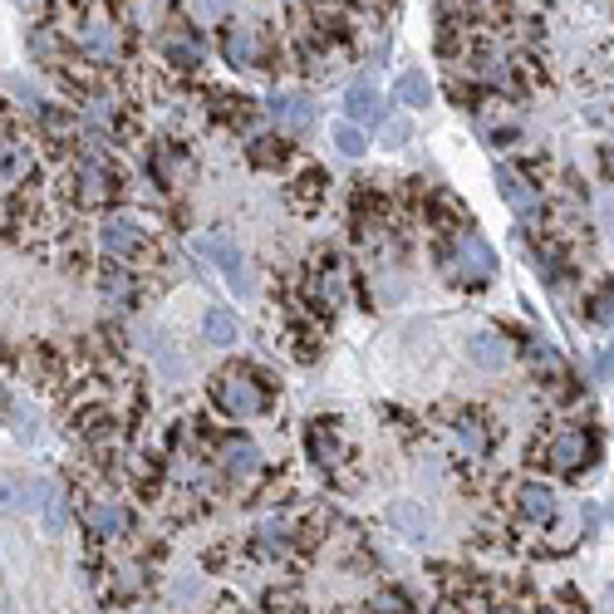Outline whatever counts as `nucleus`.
I'll return each mask as SVG.
<instances>
[{
	"instance_id": "27",
	"label": "nucleus",
	"mask_w": 614,
	"mask_h": 614,
	"mask_svg": "<svg viewBox=\"0 0 614 614\" xmlns=\"http://www.w3.org/2000/svg\"><path fill=\"white\" fill-rule=\"evenodd\" d=\"M310 447H315V457H320L325 467H335L339 452H344V447L330 443V428H325V423H320V428H310Z\"/></svg>"
},
{
	"instance_id": "17",
	"label": "nucleus",
	"mask_w": 614,
	"mask_h": 614,
	"mask_svg": "<svg viewBox=\"0 0 614 614\" xmlns=\"http://www.w3.org/2000/svg\"><path fill=\"white\" fill-rule=\"evenodd\" d=\"M452 438L462 443V452H472V457L487 452V428H482L477 413H457V418H452Z\"/></svg>"
},
{
	"instance_id": "11",
	"label": "nucleus",
	"mask_w": 614,
	"mask_h": 614,
	"mask_svg": "<svg viewBox=\"0 0 614 614\" xmlns=\"http://www.w3.org/2000/svg\"><path fill=\"white\" fill-rule=\"evenodd\" d=\"M266 109H271V118H276L285 133H305V128L315 123V104H310V99H300V94H276Z\"/></svg>"
},
{
	"instance_id": "24",
	"label": "nucleus",
	"mask_w": 614,
	"mask_h": 614,
	"mask_svg": "<svg viewBox=\"0 0 614 614\" xmlns=\"http://www.w3.org/2000/svg\"><path fill=\"white\" fill-rule=\"evenodd\" d=\"M335 148L344 153V158H364V148H369V143H364V128H359V123H349V118L335 123Z\"/></svg>"
},
{
	"instance_id": "26",
	"label": "nucleus",
	"mask_w": 614,
	"mask_h": 614,
	"mask_svg": "<svg viewBox=\"0 0 614 614\" xmlns=\"http://www.w3.org/2000/svg\"><path fill=\"white\" fill-rule=\"evenodd\" d=\"M315 290H320V300H325V305H344V276H339L335 266H325V271H320Z\"/></svg>"
},
{
	"instance_id": "32",
	"label": "nucleus",
	"mask_w": 614,
	"mask_h": 614,
	"mask_svg": "<svg viewBox=\"0 0 614 614\" xmlns=\"http://www.w3.org/2000/svg\"><path fill=\"white\" fill-rule=\"evenodd\" d=\"M595 374H600V379H614V344H610V349H600V359H595Z\"/></svg>"
},
{
	"instance_id": "3",
	"label": "nucleus",
	"mask_w": 614,
	"mask_h": 614,
	"mask_svg": "<svg viewBox=\"0 0 614 614\" xmlns=\"http://www.w3.org/2000/svg\"><path fill=\"white\" fill-rule=\"evenodd\" d=\"M497 271V256H492V246L482 241V236H457V246H452V276L467 280V285H482V280H492Z\"/></svg>"
},
{
	"instance_id": "36",
	"label": "nucleus",
	"mask_w": 614,
	"mask_h": 614,
	"mask_svg": "<svg viewBox=\"0 0 614 614\" xmlns=\"http://www.w3.org/2000/svg\"><path fill=\"white\" fill-rule=\"evenodd\" d=\"M600 217H605V231H610V241H614V197L600 202Z\"/></svg>"
},
{
	"instance_id": "34",
	"label": "nucleus",
	"mask_w": 614,
	"mask_h": 614,
	"mask_svg": "<svg viewBox=\"0 0 614 614\" xmlns=\"http://www.w3.org/2000/svg\"><path fill=\"white\" fill-rule=\"evenodd\" d=\"M5 168H20V153H15V143H5V138H0V172Z\"/></svg>"
},
{
	"instance_id": "31",
	"label": "nucleus",
	"mask_w": 614,
	"mask_h": 614,
	"mask_svg": "<svg viewBox=\"0 0 614 614\" xmlns=\"http://www.w3.org/2000/svg\"><path fill=\"white\" fill-rule=\"evenodd\" d=\"M89 118H94L99 128H109L113 123V99H89Z\"/></svg>"
},
{
	"instance_id": "15",
	"label": "nucleus",
	"mask_w": 614,
	"mask_h": 614,
	"mask_svg": "<svg viewBox=\"0 0 614 614\" xmlns=\"http://www.w3.org/2000/svg\"><path fill=\"white\" fill-rule=\"evenodd\" d=\"M35 506H40L45 531H50V536H64V492H59L55 482H40V487H35Z\"/></svg>"
},
{
	"instance_id": "38",
	"label": "nucleus",
	"mask_w": 614,
	"mask_h": 614,
	"mask_svg": "<svg viewBox=\"0 0 614 614\" xmlns=\"http://www.w3.org/2000/svg\"><path fill=\"white\" fill-rule=\"evenodd\" d=\"M138 614H148V610H138Z\"/></svg>"
},
{
	"instance_id": "9",
	"label": "nucleus",
	"mask_w": 614,
	"mask_h": 614,
	"mask_svg": "<svg viewBox=\"0 0 614 614\" xmlns=\"http://www.w3.org/2000/svg\"><path fill=\"white\" fill-rule=\"evenodd\" d=\"M84 521H89V531L104 536V541H113V536L128 531V511L113 502V497H89V502H84Z\"/></svg>"
},
{
	"instance_id": "14",
	"label": "nucleus",
	"mask_w": 614,
	"mask_h": 614,
	"mask_svg": "<svg viewBox=\"0 0 614 614\" xmlns=\"http://www.w3.org/2000/svg\"><path fill=\"white\" fill-rule=\"evenodd\" d=\"M472 69H477V79H482V84L511 89V55H506L502 45H482V50L472 55Z\"/></svg>"
},
{
	"instance_id": "12",
	"label": "nucleus",
	"mask_w": 614,
	"mask_h": 614,
	"mask_svg": "<svg viewBox=\"0 0 614 614\" xmlns=\"http://www.w3.org/2000/svg\"><path fill=\"white\" fill-rule=\"evenodd\" d=\"M516 506H521L526 521H541V526L556 521V492L541 487V482H521V487H516Z\"/></svg>"
},
{
	"instance_id": "39",
	"label": "nucleus",
	"mask_w": 614,
	"mask_h": 614,
	"mask_svg": "<svg viewBox=\"0 0 614 614\" xmlns=\"http://www.w3.org/2000/svg\"><path fill=\"white\" fill-rule=\"evenodd\" d=\"M502 614H511V610H502Z\"/></svg>"
},
{
	"instance_id": "8",
	"label": "nucleus",
	"mask_w": 614,
	"mask_h": 614,
	"mask_svg": "<svg viewBox=\"0 0 614 614\" xmlns=\"http://www.w3.org/2000/svg\"><path fill=\"white\" fill-rule=\"evenodd\" d=\"M590 452H595L590 433L565 428V433H556V438H551V447H546V462H551L556 472H580V467L590 462Z\"/></svg>"
},
{
	"instance_id": "10",
	"label": "nucleus",
	"mask_w": 614,
	"mask_h": 614,
	"mask_svg": "<svg viewBox=\"0 0 614 614\" xmlns=\"http://www.w3.org/2000/svg\"><path fill=\"white\" fill-rule=\"evenodd\" d=\"M217 457H222L226 477H236V482H246V477H256V472H261V447L246 443V438H226Z\"/></svg>"
},
{
	"instance_id": "2",
	"label": "nucleus",
	"mask_w": 614,
	"mask_h": 614,
	"mask_svg": "<svg viewBox=\"0 0 614 614\" xmlns=\"http://www.w3.org/2000/svg\"><path fill=\"white\" fill-rule=\"evenodd\" d=\"M197 246L212 256V266L226 276L231 295H241V300H246V295H251V276H246V256L236 251V241H231V236H222V231H207Z\"/></svg>"
},
{
	"instance_id": "1",
	"label": "nucleus",
	"mask_w": 614,
	"mask_h": 614,
	"mask_svg": "<svg viewBox=\"0 0 614 614\" xmlns=\"http://www.w3.org/2000/svg\"><path fill=\"white\" fill-rule=\"evenodd\" d=\"M212 393H217V403H222L231 418H256L266 408V389H261V379L251 369H226V374H217Z\"/></svg>"
},
{
	"instance_id": "16",
	"label": "nucleus",
	"mask_w": 614,
	"mask_h": 614,
	"mask_svg": "<svg viewBox=\"0 0 614 614\" xmlns=\"http://www.w3.org/2000/svg\"><path fill=\"white\" fill-rule=\"evenodd\" d=\"M202 335H207V344H217V349H231L236 344V335H241V325H236V315L231 310H207L202 315Z\"/></svg>"
},
{
	"instance_id": "29",
	"label": "nucleus",
	"mask_w": 614,
	"mask_h": 614,
	"mask_svg": "<svg viewBox=\"0 0 614 614\" xmlns=\"http://www.w3.org/2000/svg\"><path fill=\"white\" fill-rule=\"evenodd\" d=\"M369 614H408V605H403V595H393V590H379V595L369 600Z\"/></svg>"
},
{
	"instance_id": "37",
	"label": "nucleus",
	"mask_w": 614,
	"mask_h": 614,
	"mask_svg": "<svg viewBox=\"0 0 614 614\" xmlns=\"http://www.w3.org/2000/svg\"><path fill=\"white\" fill-rule=\"evenodd\" d=\"M605 172H610V177H614V148H610V153H605Z\"/></svg>"
},
{
	"instance_id": "30",
	"label": "nucleus",
	"mask_w": 614,
	"mask_h": 614,
	"mask_svg": "<svg viewBox=\"0 0 614 614\" xmlns=\"http://www.w3.org/2000/svg\"><path fill=\"white\" fill-rule=\"evenodd\" d=\"M531 359H536V364H541L551 379H565V364H560V359L551 354V349H546V344H531Z\"/></svg>"
},
{
	"instance_id": "19",
	"label": "nucleus",
	"mask_w": 614,
	"mask_h": 614,
	"mask_svg": "<svg viewBox=\"0 0 614 614\" xmlns=\"http://www.w3.org/2000/svg\"><path fill=\"white\" fill-rule=\"evenodd\" d=\"M393 94H398V104H403V109H423V104L433 99V84H428L418 69H408V74H398Z\"/></svg>"
},
{
	"instance_id": "23",
	"label": "nucleus",
	"mask_w": 614,
	"mask_h": 614,
	"mask_svg": "<svg viewBox=\"0 0 614 614\" xmlns=\"http://www.w3.org/2000/svg\"><path fill=\"white\" fill-rule=\"evenodd\" d=\"M25 506H35V497H25V482L0 472V511H5V516H15V511H25Z\"/></svg>"
},
{
	"instance_id": "5",
	"label": "nucleus",
	"mask_w": 614,
	"mask_h": 614,
	"mask_svg": "<svg viewBox=\"0 0 614 614\" xmlns=\"http://www.w3.org/2000/svg\"><path fill=\"white\" fill-rule=\"evenodd\" d=\"M79 40H84L89 59H99V64H113V59L123 55L118 25H113V15H104V10H94V15H89V20L79 25Z\"/></svg>"
},
{
	"instance_id": "20",
	"label": "nucleus",
	"mask_w": 614,
	"mask_h": 614,
	"mask_svg": "<svg viewBox=\"0 0 614 614\" xmlns=\"http://www.w3.org/2000/svg\"><path fill=\"white\" fill-rule=\"evenodd\" d=\"M261 55V45H256V30H246V25H236L231 35H226V59L236 64V69H251Z\"/></svg>"
},
{
	"instance_id": "4",
	"label": "nucleus",
	"mask_w": 614,
	"mask_h": 614,
	"mask_svg": "<svg viewBox=\"0 0 614 614\" xmlns=\"http://www.w3.org/2000/svg\"><path fill=\"white\" fill-rule=\"evenodd\" d=\"M99 246H104V256H113V261L143 256V251H148L143 222H138V217H109V222L99 226Z\"/></svg>"
},
{
	"instance_id": "25",
	"label": "nucleus",
	"mask_w": 614,
	"mask_h": 614,
	"mask_svg": "<svg viewBox=\"0 0 614 614\" xmlns=\"http://www.w3.org/2000/svg\"><path fill=\"white\" fill-rule=\"evenodd\" d=\"M99 285H104V295H109L113 305H133V295H138V290H133V280L118 276V271H104V280H99Z\"/></svg>"
},
{
	"instance_id": "6",
	"label": "nucleus",
	"mask_w": 614,
	"mask_h": 614,
	"mask_svg": "<svg viewBox=\"0 0 614 614\" xmlns=\"http://www.w3.org/2000/svg\"><path fill=\"white\" fill-rule=\"evenodd\" d=\"M74 182H79V202L84 207H104L113 197V168L99 158V153H89V158H79V168H74Z\"/></svg>"
},
{
	"instance_id": "18",
	"label": "nucleus",
	"mask_w": 614,
	"mask_h": 614,
	"mask_svg": "<svg viewBox=\"0 0 614 614\" xmlns=\"http://www.w3.org/2000/svg\"><path fill=\"white\" fill-rule=\"evenodd\" d=\"M389 521L408 536V541H423V536H428V511H423V506H413V502H393Z\"/></svg>"
},
{
	"instance_id": "33",
	"label": "nucleus",
	"mask_w": 614,
	"mask_h": 614,
	"mask_svg": "<svg viewBox=\"0 0 614 614\" xmlns=\"http://www.w3.org/2000/svg\"><path fill=\"white\" fill-rule=\"evenodd\" d=\"M384 138H389V143H403V138H408V123H403V118H389V123H384Z\"/></svg>"
},
{
	"instance_id": "13",
	"label": "nucleus",
	"mask_w": 614,
	"mask_h": 614,
	"mask_svg": "<svg viewBox=\"0 0 614 614\" xmlns=\"http://www.w3.org/2000/svg\"><path fill=\"white\" fill-rule=\"evenodd\" d=\"M467 359H472L477 369H502L506 359H511V344H506L497 330H477V335L467 339Z\"/></svg>"
},
{
	"instance_id": "7",
	"label": "nucleus",
	"mask_w": 614,
	"mask_h": 614,
	"mask_svg": "<svg viewBox=\"0 0 614 614\" xmlns=\"http://www.w3.org/2000/svg\"><path fill=\"white\" fill-rule=\"evenodd\" d=\"M497 192L511 202V212H521L526 222H536V217H541V192H536V182H526V177L511 168V163H502V168H497Z\"/></svg>"
},
{
	"instance_id": "22",
	"label": "nucleus",
	"mask_w": 614,
	"mask_h": 614,
	"mask_svg": "<svg viewBox=\"0 0 614 614\" xmlns=\"http://www.w3.org/2000/svg\"><path fill=\"white\" fill-rule=\"evenodd\" d=\"M344 113H349V123H369V118H379V99H374V89H369V84H349V94H344Z\"/></svg>"
},
{
	"instance_id": "21",
	"label": "nucleus",
	"mask_w": 614,
	"mask_h": 614,
	"mask_svg": "<svg viewBox=\"0 0 614 614\" xmlns=\"http://www.w3.org/2000/svg\"><path fill=\"white\" fill-rule=\"evenodd\" d=\"M163 50H168V59L182 64V69H197V64H202V45H197V35H187V30L163 35Z\"/></svg>"
},
{
	"instance_id": "28",
	"label": "nucleus",
	"mask_w": 614,
	"mask_h": 614,
	"mask_svg": "<svg viewBox=\"0 0 614 614\" xmlns=\"http://www.w3.org/2000/svg\"><path fill=\"white\" fill-rule=\"evenodd\" d=\"M320 182H325V177H320V172H310V177H305V187H290V202H295V207H315V202H320V192H325Z\"/></svg>"
},
{
	"instance_id": "35",
	"label": "nucleus",
	"mask_w": 614,
	"mask_h": 614,
	"mask_svg": "<svg viewBox=\"0 0 614 614\" xmlns=\"http://www.w3.org/2000/svg\"><path fill=\"white\" fill-rule=\"evenodd\" d=\"M595 315H600V320L610 325V320H614V295H600V305H595Z\"/></svg>"
}]
</instances>
